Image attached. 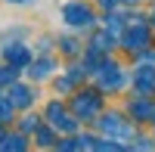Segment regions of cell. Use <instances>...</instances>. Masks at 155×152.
<instances>
[{
  "label": "cell",
  "instance_id": "cell-3",
  "mask_svg": "<svg viewBox=\"0 0 155 152\" xmlns=\"http://www.w3.org/2000/svg\"><path fill=\"white\" fill-rule=\"evenodd\" d=\"M6 118H9V106L0 99V121H6Z\"/></svg>",
  "mask_w": 155,
  "mask_h": 152
},
{
  "label": "cell",
  "instance_id": "cell-1",
  "mask_svg": "<svg viewBox=\"0 0 155 152\" xmlns=\"http://www.w3.org/2000/svg\"><path fill=\"white\" fill-rule=\"evenodd\" d=\"M62 16H65V22H71V25H87L90 19V9H84V6H78V3H71V6H65L62 9Z\"/></svg>",
  "mask_w": 155,
  "mask_h": 152
},
{
  "label": "cell",
  "instance_id": "cell-4",
  "mask_svg": "<svg viewBox=\"0 0 155 152\" xmlns=\"http://www.w3.org/2000/svg\"><path fill=\"white\" fill-rule=\"evenodd\" d=\"M19 3H25V0H19Z\"/></svg>",
  "mask_w": 155,
  "mask_h": 152
},
{
  "label": "cell",
  "instance_id": "cell-2",
  "mask_svg": "<svg viewBox=\"0 0 155 152\" xmlns=\"http://www.w3.org/2000/svg\"><path fill=\"white\" fill-rule=\"evenodd\" d=\"M12 103H19V106H28V103H31V93L25 90V87H19V90H12Z\"/></svg>",
  "mask_w": 155,
  "mask_h": 152
}]
</instances>
